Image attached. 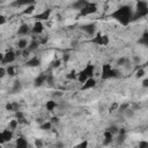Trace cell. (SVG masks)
Instances as JSON below:
<instances>
[{
  "label": "cell",
  "mask_w": 148,
  "mask_h": 148,
  "mask_svg": "<svg viewBox=\"0 0 148 148\" xmlns=\"http://www.w3.org/2000/svg\"><path fill=\"white\" fill-rule=\"evenodd\" d=\"M34 10H35V5H30V6H27V8L23 10V14H31Z\"/></svg>",
  "instance_id": "cell-31"
},
{
  "label": "cell",
  "mask_w": 148,
  "mask_h": 148,
  "mask_svg": "<svg viewBox=\"0 0 148 148\" xmlns=\"http://www.w3.org/2000/svg\"><path fill=\"white\" fill-rule=\"evenodd\" d=\"M83 72L88 75V77H94V74H95V66L91 65V64H88V65L83 68Z\"/></svg>",
  "instance_id": "cell-16"
},
{
  "label": "cell",
  "mask_w": 148,
  "mask_h": 148,
  "mask_svg": "<svg viewBox=\"0 0 148 148\" xmlns=\"http://www.w3.org/2000/svg\"><path fill=\"white\" fill-rule=\"evenodd\" d=\"M29 31H30L29 25H28V24H25V23L21 24V25L18 27V29H17V34H18V35H21V36H25V35H28V32H29Z\"/></svg>",
  "instance_id": "cell-18"
},
{
  "label": "cell",
  "mask_w": 148,
  "mask_h": 148,
  "mask_svg": "<svg viewBox=\"0 0 148 148\" xmlns=\"http://www.w3.org/2000/svg\"><path fill=\"white\" fill-rule=\"evenodd\" d=\"M87 146H88V142L87 141H83V142H81L79 145V147H87Z\"/></svg>",
  "instance_id": "cell-46"
},
{
  "label": "cell",
  "mask_w": 148,
  "mask_h": 148,
  "mask_svg": "<svg viewBox=\"0 0 148 148\" xmlns=\"http://www.w3.org/2000/svg\"><path fill=\"white\" fill-rule=\"evenodd\" d=\"M87 79H88V75L83 72V69L77 73V79H76V80H77L80 83H84V82L87 81Z\"/></svg>",
  "instance_id": "cell-23"
},
{
  "label": "cell",
  "mask_w": 148,
  "mask_h": 148,
  "mask_svg": "<svg viewBox=\"0 0 148 148\" xmlns=\"http://www.w3.org/2000/svg\"><path fill=\"white\" fill-rule=\"evenodd\" d=\"M96 12H97V6H96V3H94V2H88V3L84 6V8H83L82 10H80V15H81V16H87V15L94 14V13H96Z\"/></svg>",
  "instance_id": "cell-6"
},
{
  "label": "cell",
  "mask_w": 148,
  "mask_h": 148,
  "mask_svg": "<svg viewBox=\"0 0 148 148\" xmlns=\"http://www.w3.org/2000/svg\"><path fill=\"white\" fill-rule=\"evenodd\" d=\"M5 22H6V17H5L3 15H1V16H0V24H1V25H3V24H5Z\"/></svg>",
  "instance_id": "cell-43"
},
{
  "label": "cell",
  "mask_w": 148,
  "mask_h": 148,
  "mask_svg": "<svg viewBox=\"0 0 148 148\" xmlns=\"http://www.w3.org/2000/svg\"><path fill=\"white\" fill-rule=\"evenodd\" d=\"M35 145H36L37 147H42V146H43V142H42L40 140H36V142H35Z\"/></svg>",
  "instance_id": "cell-44"
},
{
  "label": "cell",
  "mask_w": 148,
  "mask_h": 148,
  "mask_svg": "<svg viewBox=\"0 0 148 148\" xmlns=\"http://www.w3.org/2000/svg\"><path fill=\"white\" fill-rule=\"evenodd\" d=\"M134 61H135V62H140V58L135 57V58H134Z\"/></svg>",
  "instance_id": "cell-47"
},
{
  "label": "cell",
  "mask_w": 148,
  "mask_h": 148,
  "mask_svg": "<svg viewBox=\"0 0 148 148\" xmlns=\"http://www.w3.org/2000/svg\"><path fill=\"white\" fill-rule=\"evenodd\" d=\"M96 79L95 77H88L87 81L84 83H82L81 90H88V89H92L94 87H96Z\"/></svg>",
  "instance_id": "cell-8"
},
{
  "label": "cell",
  "mask_w": 148,
  "mask_h": 148,
  "mask_svg": "<svg viewBox=\"0 0 148 148\" xmlns=\"http://www.w3.org/2000/svg\"><path fill=\"white\" fill-rule=\"evenodd\" d=\"M81 29H82L87 35H89V36H94V35H95V31H96V24H95V23L84 24V25H82Z\"/></svg>",
  "instance_id": "cell-10"
},
{
  "label": "cell",
  "mask_w": 148,
  "mask_h": 148,
  "mask_svg": "<svg viewBox=\"0 0 148 148\" xmlns=\"http://www.w3.org/2000/svg\"><path fill=\"white\" fill-rule=\"evenodd\" d=\"M60 64H61V61H60L59 59H57V60H54V61L52 62V67H56V68H57V67L60 66Z\"/></svg>",
  "instance_id": "cell-38"
},
{
  "label": "cell",
  "mask_w": 148,
  "mask_h": 148,
  "mask_svg": "<svg viewBox=\"0 0 148 148\" xmlns=\"http://www.w3.org/2000/svg\"><path fill=\"white\" fill-rule=\"evenodd\" d=\"M46 83H49L50 86H52V84H53V77H52L51 75H47V80H46Z\"/></svg>",
  "instance_id": "cell-40"
},
{
  "label": "cell",
  "mask_w": 148,
  "mask_h": 148,
  "mask_svg": "<svg viewBox=\"0 0 148 148\" xmlns=\"http://www.w3.org/2000/svg\"><path fill=\"white\" fill-rule=\"evenodd\" d=\"M56 146H58V147H62V146H64V145H62V143H57V145H56Z\"/></svg>",
  "instance_id": "cell-48"
},
{
  "label": "cell",
  "mask_w": 148,
  "mask_h": 148,
  "mask_svg": "<svg viewBox=\"0 0 148 148\" xmlns=\"http://www.w3.org/2000/svg\"><path fill=\"white\" fill-rule=\"evenodd\" d=\"M138 43H139V44H141V45L148 46V31H145V32L141 35V37L139 38Z\"/></svg>",
  "instance_id": "cell-20"
},
{
  "label": "cell",
  "mask_w": 148,
  "mask_h": 148,
  "mask_svg": "<svg viewBox=\"0 0 148 148\" xmlns=\"http://www.w3.org/2000/svg\"><path fill=\"white\" fill-rule=\"evenodd\" d=\"M68 59H69V54H64L62 60H64V61H68Z\"/></svg>",
  "instance_id": "cell-45"
},
{
  "label": "cell",
  "mask_w": 148,
  "mask_h": 148,
  "mask_svg": "<svg viewBox=\"0 0 148 148\" xmlns=\"http://www.w3.org/2000/svg\"><path fill=\"white\" fill-rule=\"evenodd\" d=\"M106 130H109V131H110V132H112L113 134H118V132H119V128H118L117 126H114V125H112V126L108 127Z\"/></svg>",
  "instance_id": "cell-36"
},
{
  "label": "cell",
  "mask_w": 148,
  "mask_h": 148,
  "mask_svg": "<svg viewBox=\"0 0 148 148\" xmlns=\"http://www.w3.org/2000/svg\"><path fill=\"white\" fill-rule=\"evenodd\" d=\"M88 2H89L88 0H76V1L72 5V7H73L74 9H76V10L80 12V10H82V9L84 8V6H86Z\"/></svg>",
  "instance_id": "cell-14"
},
{
  "label": "cell",
  "mask_w": 148,
  "mask_h": 148,
  "mask_svg": "<svg viewBox=\"0 0 148 148\" xmlns=\"http://www.w3.org/2000/svg\"><path fill=\"white\" fill-rule=\"evenodd\" d=\"M43 30H44V24L42 21H36L32 25V29H31V31L36 35H40L43 32Z\"/></svg>",
  "instance_id": "cell-12"
},
{
  "label": "cell",
  "mask_w": 148,
  "mask_h": 148,
  "mask_svg": "<svg viewBox=\"0 0 148 148\" xmlns=\"http://www.w3.org/2000/svg\"><path fill=\"white\" fill-rule=\"evenodd\" d=\"M116 76H117V71L113 69L110 64H104V65L102 66V74H101V77H102L103 80H108V79L116 77Z\"/></svg>",
  "instance_id": "cell-3"
},
{
  "label": "cell",
  "mask_w": 148,
  "mask_h": 148,
  "mask_svg": "<svg viewBox=\"0 0 148 148\" xmlns=\"http://www.w3.org/2000/svg\"><path fill=\"white\" fill-rule=\"evenodd\" d=\"M124 113H125V117H126V118H133V117H134V111L131 110L130 108H128Z\"/></svg>",
  "instance_id": "cell-34"
},
{
  "label": "cell",
  "mask_w": 148,
  "mask_h": 148,
  "mask_svg": "<svg viewBox=\"0 0 148 148\" xmlns=\"http://www.w3.org/2000/svg\"><path fill=\"white\" fill-rule=\"evenodd\" d=\"M67 79H69V80H76V79H77V73H76L75 71H72V72L67 75Z\"/></svg>",
  "instance_id": "cell-35"
},
{
  "label": "cell",
  "mask_w": 148,
  "mask_h": 148,
  "mask_svg": "<svg viewBox=\"0 0 148 148\" xmlns=\"http://www.w3.org/2000/svg\"><path fill=\"white\" fill-rule=\"evenodd\" d=\"M35 3V0H14L10 6L13 7H22V6H30V5H34Z\"/></svg>",
  "instance_id": "cell-11"
},
{
  "label": "cell",
  "mask_w": 148,
  "mask_h": 148,
  "mask_svg": "<svg viewBox=\"0 0 148 148\" xmlns=\"http://www.w3.org/2000/svg\"><path fill=\"white\" fill-rule=\"evenodd\" d=\"M7 74L9 75V76H13V75H15V67L14 66H12V65H9L7 68Z\"/></svg>",
  "instance_id": "cell-32"
},
{
  "label": "cell",
  "mask_w": 148,
  "mask_h": 148,
  "mask_svg": "<svg viewBox=\"0 0 148 148\" xmlns=\"http://www.w3.org/2000/svg\"><path fill=\"white\" fill-rule=\"evenodd\" d=\"M12 139H13V130L7 128L0 133V143H5L7 141H10Z\"/></svg>",
  "instance_id": "cell-7"
},
{
  "label": "cell",
  "mask_w": 148,
  "mask_h": 148,
  "mask_svg": "<svg viewBox=\"0 0 148 148\" xmlns=\"http://www.w3.org/2000/svg\"><path fill=\"white\" fill-rule=\"evenodd\" d=\"M47 75H49V74H45V73L39 74V75L35 79L34 84H35L36 87H40V86H43V84L46 82V80H47Z\"/></svg>",
  "instance_id": "cell-13"
},
{
  "label": "cell",
  "mask_w": 148,
  "mask_h": 148,
  "mask_svg": "<svg viewBox=\"0 0 148 148\" xmlns=\"http://www.w3.org/2000/svg\"><path fill=\"white\" fill-rule=\"evenodd\" d=\"M141 84H142V87H143V88H148V77H146V79L142 81V83H141Z\"/></svg>",
  "instance_id": "cell-42"
},
{
  "label": "cell",
  "mask_w": 148,
  "mask_h": 148,
  "mask_svg": "<svg viewBox=\"0 0 148 148\" xmlns=\"http://www.w3.org/2000/svg\"><path fill=\"white\" fill-rule=\"evenodd\" d=\"M145 66H147V67H148V60L146 61V64H145Z\"/></svg>",
  "instance_id": "cell-49"
},
{
  "label": "cell",
  "mask_w": 148,
  "mask_h": 148,
  "mask_svg": "<svg viewBox=\"0 0 148 148\" xmlns=\"http://www.w3.org/2000/svg\"><path fill=\"white\" fill-rule=\"evenodd\" d=\"M143 75H145V69H143L142 67H140V68L136 71V73H135V77L140 79V77H142Z\"/></svg>",
  "instance_id": "cell-33"
},
{
  "label": "cell",
  "mask_w": 148,
  "mask_h": 148,
  "mask_svg": "<svg viewBox=\"0 0 148 148\" xmlns=\"http://www.w3.org/2000/svg\"><path fill=\"white\" fill-rule=\"evenodd\" d=\"M45 108H46L47 111H53L57 108V102L53 101V99H50V101H47L45 103Z\"/></svg>",
  "instance_id": "cell-22"
},
{
  "label": "cell",
  "mask_w": 148,
  "mask_h": 148,
  "mask_svg": "<svg viewBox=\"0 0 148 148\" xmlns=\"http://www.w3.org/2000/svg\"><path fill=\"white\" fill-rule=\"evenodd\" d=\"M28 40L27 39H24V38H21V39H18V42H17V47L20 49V50H24V49H27L28 47Z\"/></svg>",
  "instance_id": "cell-24"
},
{
  "label": "cell",
  "mask_w": 148,
  "mask_h": 148,
  "mask_svg": "<svg viewBox=\"0 0 148 148\" xmlns=\"http://www.w3.org/2000/svg\"><path fill=\"white\" fill-rule=\"evenodd\" d=\"M50 15H51V9H44L42 13H39V14H37L34 18L36 20V21H46V20H49L50 18Z\"/></svg>",
  "instance_id": "cell-9"
},
{
  "label": "cell",
  "mask_w": 148,
  "mask_h": 148,
  "mask_svg": "<svg viewBox=\"0 0 148 148\" xmlns=\"http://www.w3.org/2000/svg\"><path fill=\"white\" fill-rule=\"evenodd\" d=\"M16 56H17L16 52H14L12 50L7 51L5 54H1V64L2 65H9V64L14 62L16 59Z\"/></svg>",
  "instance_id": "cell-4"
},
{
  "label": "cell",
  "mask_w": 148,
  "mask_h": 148,
  "mask_svg": "<svg viewBox=\"0 0 148 148\" xmlns=\"http://www.w3.org/2000/svg\"><path fill=\"white\" fill-rule=\"evenodd\" d=\"M133 13L134 10L131 8V6L124 5L117 8L114 12H112L110 16L113 20H116L118 23H120L121 25H128L130 22L133 20Z\"/></svg>",
  "instance_id": "cell-1"
},
{
  "label": "cell",
  "mask_w": 148,
  "mask_h": 148,
  "mask_svg": "<svg viewBox=\"0 0 148 148\" xmlns=\"http://www.w3.org/2000/svg\"><path fill=\"white\" fill-rule=\"evenodd\" d=\"M94 44L99 45V46H106L109 44V37L106 35H102V34H96L94 36V38L91 39Z\"/></svg>",
  "instance_id": "cell-5"
},
{
  "label": "cell",
  "mask_w": 148,
  "mask_h": 148,
  "mask_svg": "<svg viewBox=\"0 0 148 148\" xmlns=\"http://www.w3.org/2000/svg\"><path fill=\"white\" fill-rule=\"evenodd\" d=\"M113 136H114V134L112 133V132H110L109 130H105V132H104V145H109V143H111L112 142V140H113Z\"/></svg>",
  "instance_id": "cell-17"
},
{
  "label": "cell",
  "mask_w": 148,
  "mask_h": 148,
  "mask_svg": "<svg viewBox=\"0 0 148 148\" xmlns=\"http://www.w3.org/2000/svg\"><path fill=\"white\" fill-rule=\"evenodd\" d=\"M6 73H7V69H6L3 66H1V68H0V76H1V77H3Z\"/></svg>",
  "instance_id": "cell-39"
},
{
  "label": "cell",
  "mask_w": 148,
  "mask_h": 148,
  "mask_svg": "<svg viewBox=\"0 0 148 148\" xmlns=\"http://www.w3.org/2000/svg\"><path fill=\"white\" fill-rule=\"evenodd\" d=\"M15 146L17 147V148H27L28 147V141L24 139V138H18V139H16V143H15Z\"/></svg>",
  "instance_id": "cell-19"
},
{
  "label": "cell",
  "mask_w": 148,
  "mask_h": 148,
  "mask_svg": "<svg viewBox=\"0 0 148 148\" xmlns=\"http://www.w3.org/2000/svg\"><path fill=\"white\" fill-rule=\"evenodd\" d=\"M39 44H40V42H37V40H31L30 43H29V45H28V49L30 50V51H34V50H37L38 49V46H39Z\"/></svg>",
  "instance_id": "cell-25"
},
{
  "label": "cell",
  "mask_w": 148,
  "mask_h": 148,
  "mask_svg": "<svg viewBox=\"0 0 148 148\" xmlns=\"http://www.w3.org/2000/svg\"><path fill=\"white\" fill-rule=\"evenodd\" d=\"M146 15H148V3L143 0H138L134 13H133V20L145 17Z\"/></svg>",
  "instance_id": "cell-2"
},
{
  "label": "cell",
  "mask_w": 148,
  "mask_h": 148,
  "mask_svg": "<svg viewBox=\"0 0 148 148\" xmlns=\"http://www.w3.org/2000/svg\"><path fill=\"white\" fill-rule=\"evenodd\" d=\"M128 64V58H125V57H121L117 60V65L118 66H125Z\"/></svg>",
  "instance_id": "cell-29"
},
{
  "label": "cell",
  "mask_w": 148,
  "mask_h": 148,
  "mask_svg": "<svg viewBox=\"0 0 148 148\" xmlns=\"http://www.w3.org/2000/svg\"><path fill=\"white\" fill-rule=\"evenodd\" d=\"M18 124H20V123H18V120L15 118V119H12V120H9V123H8V126H9V128H10V130H13V131H14V130H16V128H17Z\"/></svg>",
  "instance_id": "cell-26"
},
{
  "label": "cell",
  "mask_w": 148,
  "mask_h": 148,
  "mask_svg": "<svg viewBox=\"0 0 148 148\" xmlns=\"http://www.w3.org/2000/svg\"><path fill=\"white\" fill-rule=\"evenodd\" d=\"M128 108H130V103H123V104H120V105L118 106V111H120V112L124 113Z\"/></svg>",
  "instance_id": "cell-30"
},
{
  "label": "cell",
  "mask_w": 148,
  "mask_h": 148,
  "mask_svg": "<svg viewBox=\"0 0 148 148\" xmlns=\"http://www.w3.org/2000/svg\"><path fill=\"white\" fill-rule=\"evenodd\" d=\"M126 139V133H118L117 136V145H121Z\"/></svg>",
  "instance_id": "cell-28"
},
{
  "label": "cell",
  "mask_w": 148,
  "mask_h": 148,
  "mask_svg": "<svg viewBox=\"0 0 148 148\" xmlns=\"http://www.w3.org/2000/svg\"><path fill=\"white\" fill-rule=\"evenodd\" d=\"M52 125H53V124L51 123V120H50V121H45L44 124L40 125V128L44 130V131H50V130L52 128Z\"/></svg>",
  "instance_id": "cell-27"
},
{
  "label": "cell",
  "mask_w": 148,
  "mask_h": 148,
  "mask_svg": "<svg viewBox=\"0 0 148 148\" xmlns=\"http://www.w3.org/2000/svg\"><path fill=\"white\" fill-rule=\"evenodd\" d=\"M21 89H22V83H21V81H18V80H16L15 82H14V84H13V87H12V94H16V92H18V91H21Z\"/></svg>",
  "instance_id": "cell-21"
},
{
  "label": "cell",
  "mask_w": 148,
  "mask_h": 148,
  "mask_svg": "<svg viewBox=\"0 0 148 148\" xmlns=\"http://www.w3.org/2000/svg\"><path fill=\"white\" fill-rule=\"evenodd\" d=\"M51 123L52 124H58L59 123V117H57V116L56 117H52L51 118Z\"/></svg>",
  "instance_id": "cell-41"
},
{
  "label": "cell",
  "mask_w": 148,
  "mask_h": 148,
  "mask_svg": "<svg viewBox=\"0 0 148 148\" xmlns=\"http://www.w3.org/2000/svg\"><path fill=\"white\" fill-rule=\"evenodd\" d=\"M25 65L29 66V67H38L40 65V59L37 58V57H32V58H30V59L27 60Z\"/></svg>",
  "instance_id": "cell-15"
},
{
  "label": "cell",
  "mask_w": 148,
  "mask_h": 148,
  "mask_svg": "<svg viewBox=\"0 0 148 148\" xmlns=\"http://www.w3.org/2000/svg\"><path fill=\"white\" fill-rule=\"evenodd\" d=\"M138 146L139 148H148V141H140Z\"/></svg>",
  "instance_id": "cell-37"
}]
</instances>
